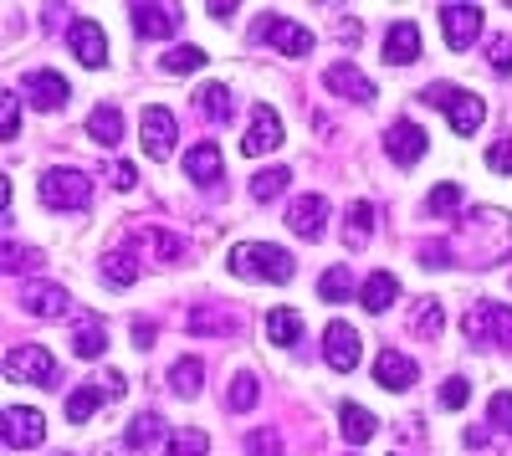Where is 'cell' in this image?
Masks as SVG:
<instances>
[{
    "instance_id": "6da1fadb",
    "label": "cell",
    "mask_w": 512,
    "mask_h": 456,
    "mask_svg": "<svg viewBox=\"0 0 512 456\" xmlns=\"http://www.w3.org/2000/svg\"><path fill=\"white\" fill-rule=\"evenodd\" d=\"M231 272L236 277H262V282H292L297 262H292V252H282L272 241H246L231 252Z\"/></svg>"
},
{
    "instance_id": "7a4b0ae2",
    "label": "cell",
    "mask_w": 512,
    "mask_h": 456,
    "mask_svg": "<svg viewBox=\"0 0 512 456\" xmlns=\"http://www.w3.org/2000/svg\"><path fill=\"white\" fill-rule=\"evenodd\" d=\"M420 98H425V103H436V108H446V118H451V129H456V134H477V129H482V118H487V103H482L477 93L456 88V82H431V88H425Z\"/></svg>"
},
{
    "instance_id": "3957f363",
    "label": "cell",
    "mask_w": 512,
    "mask_h": 456,
    "mask_svg": "<svg viewBox=\"0 0 512 456\" xmlns=\"http://www.w3.org/2000/svg\"><path fill=\"white\" fill-rule=\"evenodd\" d=\"M36 195H41V205H47V211H82V205L93 200V185H88V175H82V170H67V164H57V170L41 175Z\"/></svg>"
},
{
    "instance_id": "277c9868",
    "label": "cell",
    "mask_w": 512,
    "mask_h": 456,
    "mask_svg": "<svg viewBox=\"0 0 512 456\" xmlns=\"http://www.w3.org/2000/svg\"><path fill=\"white\" fill-rule=\"evenodd\" d=\"M466 334L472 344H492L512 354V308L507 303H472L466 308Z\"/></svg>"
},
{
    "instance_id": "5b68a950",
    "label": "cell",
    "mask_w": 512,
    "mask_h": 456,
    "mask_svg": "<svg viewBox=\"0 0 512 456\" xmlns=\"http://www.w3.org/2000/svg\"><path fill=\"white\" fill-rule=\"evenodd\" d=\"M251 36L262 41V47H272V52H282V57H308L318 41H313V31L308 26H297V21H287V16H262L251 26Z\"/></svg>"
},
{
    "instance_id": "8992f818",
    "label": "cell",
    "mask_w": 512,
    "mask_h": 456,
    "mask_svg": "<svg viewBox=\"0 0 512 456\" xmlns=\"http://www.w3.org/2000/svg\"><path fill=\"white\" fill-rule=\"evenodd\" d=\"M6 380H21V385H57V359L41 349V344H21L6 354Z\"/></svg>"
},
{
    "instance_id": "52a82bcc",
    "label": "cell",
    "mask_w": 512,
    "mask_h": 456,
    "mask_svg": "<svg viewBox=\"0 0 512 456\" xmlns=\"http://www.w3.org/2000/svg\"><path fill=\"white\" fill-rule=\"evenodd\" d=\"M359 354H364L359 328H354V323H344V318H333V323L323 328V359H328V369L349 375V369H359Z\"/></svg>"
},
{
    "instance_id": "ba28073f",
    "label": "cell",
    "mask_w": 512,
    "mask_h": 456,
    "mask_svg": "<svg viewBox=\"0 0 512 456\" xmlns=\"http://www.w3.org/2000/svg\"><path fill=\"white\" fill-rule=\"evenodd\" d=\"M0 436H6L11 451H31V446H41V436H47V421H41V410H31V405H6Z\"/></svg>"
},
{
    "instance_id": "9c48e42d",
    "label": "cell",
    "mask_w": 512,
    "mask_h": 456,
    "mask_svg": "<svg viewBox=\"0 0 512 456\" xmlns=\"http://www.w3.org/2000/svg\"><path fill=\"white\" fill-rule=\"evenodd\" d=\"M441 31H446V47L451 52H466L482 36V6H466V0L441 6Z\"/></svg>"
},
{
    "instance_id": "30bf717a",
    "label": "cell",
    "mask_w": 512,
    "mask_h": 456,
    "mask_svg": "<svg viewBox=\"0 0 512 456\" xmlns=\"http://www.w3.org/2000/svg\"><path fill=\"white\" fill-rule=\"evenodd\" d=\"M67 47L77 52L82 67H108V36H103V26L88 21V16H77V21L67 26Z\"/></svg>"
},
{
    "instance_id": "8fae6325",
    "label": "cell",
    "mask_w": 512,
    "mask_h": 456,
    "mask_svg": "<svg viewBox=\"0 0 512 456\" xmlns=\"http://www.w3.org/2000/svg\"><path fill=\"white\" fill-rule=\"evenodd\" d=\"M128 246L139 252V262H144V257L159 262V267H180V262H185V241L169 236V231H154V226H139Z\"/></svg>"
},
{
    "instance_id": "7c38bea8",
    "label": "cell",
    "mask_w": 512,
    "mask_h": 456,
    "mask_svg": "<svg viewBox=\"0 0 512 456\" xmlns=\"http://www.w3.org/2000/svg\"><path fill=\"white\" fill-rule=\"evenodd\" d=\"M123 390H128V385H123V375H108L103 385H77V390L67 395V421H72V426H82V421H88L98 405L118 400Z\"/></svg>"
},
{
    "instance_id": "4fadbf2b",
    "label": "cell",
    "mask_w": 512,
    "mask_h": 456,
    "mask_svg": "<svg viewBox=\"0 0 512 456\" xmlns=\"http://www.w3.org/2000/svg\"><path fill=\"white\" fill-rule=\"evenodd\" d=\"M277 144H282V118H277V108H272V103H256V108H251V129H246V139H241V154L256 159V154H267V149H277Z\"/></svg>"
},
{
    "instance_id": "5bb4252c",
    "label": "cell",
    "mask_w": 512,
    "mask_h": 456,
    "mask_svg": "<svg viewBox=\"0 0 512 456\" xmlns=\"http://www.w3.org/2000/svg\"><path fill=\"white\" fill-rule=\"evenodd\" d=\"M139 134H144V149H149L154 159H169V154H175V113L159 108V103H149V108L139 113Z\"/></svg>"
},
{
    "instance_id": "9a60e30c",
    "label": "cell",
    "mask_w": 512,
    "mask_h": 456,
    "mask_svg": "<svg viewBox=\"0 0 512 456\" xmlns=\"http://www.w3.org/2000/svg\"><path fill=\"white\" fill-rule=\"evenodd\" d=\"M67 98H72V88H67V77L62 72H31L26 77V103L36 108V113H57V108H67Z\"/></svg>"
},
{
    "instance_id": "2e32d148",
    "label": "cell",
    "mask_w": 512,
    "mask_h": 456,
    "mask_svg": "<svg viewBox=\"0 0 512 456\" xmlns=\"http://www.w3.org/2000/svg\"><path fill=\"white\" fill-rule=\"evenodd\" d=\"M384 154H390V159L400 164V170L420 164V159H425V129H415L410 118L390 123V129H384Z\"/></svg>"
},
{
    "instance_id": "e0dca14e",
    "label": "cell",
    "mask_w": 512,
    "mask_h": 456,
    "mask_svg": "<svg viewBox=\"0 0 512 456\" xmlns=\"http://www.w3.org/2000/svg\"><path fill=\"white\" fill-rule=\"evenodd\" d=\"M287 226L303 236V241H318L328 231V200L323 195H297L292 211H287Z\"/></svg>"
},
{
    "instance_id": "ac0fdd59",
    "label": "cell",
    "mask_w": 512,
    "mask_h": 456,
    "mask_svg": "<svg viewBox=\"0 0 512 456\" xmlns=\"http://www.w3.org/2000/svg\"><path fill=\"white\" fill-rule=\"evenodd\" d=\"M128 16H134V31H139L144 41H164V36H175V31H180V21H185V11H180V6H134Z\"/></svg>"
},
{
    "instance_id": "d6986e66",
    "label": "cell",
    "mask_w": 512,
    "mask_h": 456,
    "mask_svg": "<svg viewBox=\"0 0 512 456\" xmlns=\"http://www.w3.org/2000/svg\"><path fill=\"white\" fill-rule=\"evenodd\" d=\"M21 303H26V313H36V318H67V313H72V293H62L57 282H26Z\"/></svg>"
},
{
    "instance_id": "ffe728a7",
    "label": "cell",
    "mask_w": 512,
    "mask_h": 456,
    "mask_svg": "<svg viewBox=\"0 0 512 456\" xmlns=\"http://www.w3.org/2000/svg\"><path fill=\"white\" fill-rule=\"evenodd\" d=\"M323 88H333L338 98H354V103H374V82L354 67V62H333L323 72Z\"/></svg>"
},
{
    "instance_id": "44dd1931",
    "label": "cell",
    "mask_w": 512,
    "mask_h": 456,
    "mask_svg": "<svg viewBox=\"0 0 512 456\" xmlns=\"http://www.w3.org/2000/svg\"><path fill=\"white\" fill-rule=\"evenodd\" d=\"M415 375H420L415 359H410V354H400V349H384V354L374 359V380H379L384 390H410V385H415Z\"/></svg>"
},
{
    "instance_id": "7402d4cb",
    "label": "cell",
    "mask_w": 512,
    "mask_h": 456,
    "mask_svg": "<svg viewBox=\"0 0 512 456\" xmlns=\"http://www.w3.org/2000/svg\"><path fill=\"white\" fill-rule=\"evenodd\" d=\"M420 57V26L415 21H395L390 36H384V62L390 67H410Z\"/></svg>"
},
{
    "instance_id": "603a6c76",
    "label": "cell",
    "mask_w": 512,
    "mask_h": 456,
    "mask_svg": "<svg viewBox=\"0 0 512 456\" xmlns=\"http://www.w3.org/2000/svg\"><path fill=\"white\" fill-rule=\"evenodd\" d=\"M338 431H344V441H349V446H364V441L379 431V421H374V410H369V405L344 400V405H338Z\"/></svg>"
},
{
    "instance_id": "cb8c5ba5",
    "label": "cell",
    "mask_w": 512,
    "mask_h": 456,
    "mask_svg": "<svg viewBox=\"0 0 512 456\" xmlns=\"http://www.w3.org/2000/svg\"><path fill=\"white\" fill-rule=\"evenodd\" d=\"M185 175H190L195 185H221V149H216V144H195V149L185 154Z\"/></svg>"
},
{
    "instance_id": "d4e9b609",
    "label": "cell",
    "mask_w": 512,
    "mask_h": 456,
    "mask_svg": "<svg viewBox=\"0 0 512 456\" xmlns=\"http://www.w3.org/2000/svg\"><path fill=\"white\" fill-rule=\"evenodd\" d=\"M72 354H77V359H103V354H108V328H103V318H82V323L72 328Z\"/></svg>"
},
{
    "instance_id": "484cf974",
    "label": "cell",
    "mask_w": 512,
    "mask_h": 456,
    "mask_svg": "<svg viewBox=\"0 0 512 456\" xmlns=\"http://www.w3.org/2000/svg\"><path fill=\"white\" fill-rule=\"evenodd\" d=\"M139 272H144V262H139L134 246H118L113 257H103V282H108V287H128V282H139Z\"/></svg>"
},
{
    "instance_id": "4316f807",
    "label": "cell",
    "mask_w": 512,
    "mask_h": 456,
    "mask_svg": "<svg viewBox=\"0 0 512 456\" xmlns=\"http://www.w3.org/2000/svg\"><path fill=\"white\" fill-rule=\"evenodd\" d=\"M267 339L277 349H292L297 339H303V313H297V308H272L267 313Z\"/></svg>"
},
{
    "instance_id": "83f0119b",
    "label": "cell",
    "mask_w": 512,
    "mask_h": 456,
    "mask_svg": "<svg viewBox=\"0 0 512 456\" xmlns=\"http://www.w3.org/2000/svg\"><path fill=\"white\" fill-rule=\"evenodd\" d=\"M236 328V313L221 308V303H200L190 308V334H231Z\"/></svg>"
},
{
    "instance_id": "f1b7e54d",
    "label": "cell",
    "mask_w": 512,
    "mask_h": 456,
    "mask_svg": "<svg viewBox=\"0 0 512 456\" xmlns=\"http://www.w3.org/2000/svg\"><path fill=\"white\" fill-rule=\"evenodd\" d=\"M169 390H175L180 400H195L205 390V364L200 359H175V369H169Z\"/></svg>"
},
{
    "instance_id": "f546056e",
    "label": "cell",
    "mask_w": 512,
    "mask_h": 456,
    "mask_svg": "<svg viewBox=\"0 0 512 456\" xmlns=\"http://www.w3.org/2000/svg\"><path fill=\"white\" fill-rule=\"evenodd\" d=\"M359 298H364V308H369V313H384V308H390V303L400 298V282H395L390 272H374V277H364Z\"/></svg>"
},
{
    "instance_id": "4dcf8cb0",
    "label": "cell",
    "mask_w": 512,
    "mask_h": 456,
    "mask_svg": "<svg viewBox=\"0 0 512 456\" xmlns=\"http://www.w3.org/2000/svg\"><path fill=\"white\" fill-rule=\"evenodd\" d=\"M369 236H374V205L354 200L349 205V221H344V246H349V252H359V246H369Z\"/></svg>"
},
{
    "instance_id": "1f68e13d",
    "label": "cell",
    "mask_w": 512,
    "mask_h": 456,
    "mask_svg": "<svg viewBox=\"0 0 512 456\" xmlns=\"http://www.w3.org/2000/svg\"><path fill=\"white\" fill-rule=\"evenodd\" d=\"M318 298H323V303H349V298H359L354 272H349V267H328V272L318 277Z\"/></svg>"
},
{
    "instance_id": "d6a6232c",
    "label": "cell",
    "mask_w": 512,
    "mask_h": 456,
    "mask_svg": "<svg viewBox=\"0 0 512 456\" xmlns=\"http://www.w3.org/2000/svg\"><path fill=\"white\" fill-rule=\"evenodd\" d=\"M256 395H262V385H256L251 369H236L231 385H226V405L236 410V416H246V410H256Z\"/></svg>"
},
{
    "instance_id": "836d02e7",
    "label": "cell",
    "mask_w": 512,
    "mask_h": 456,
    "mask_svg": "<svg viewBox=\"0 0 512 456\" xmlns=\"http://www.w3.org/2000/svg\"><path fill=\"white\" fill-rule=\"evenodd\" d=\"M128 451H149L164 441V416H154V410H144V416H134V426H128Z\"/></svg>"
},
{
    "instance_id": "e575fe53",
    "label": "cell",
    "mask_w": 512,
    "mask_h": 456,
    "mask_svg": "<svg viewBox=\"0 0 512 456\" xmlns=\"http://www.w3.org/2000/svg\"><path fill=\"white\" fill-rule=\"evenodd\" d=\"M200 108L216 123H231L236 118V93L226 88V82H205V88H200Z\"/></svg>"
},
{
    "instance_id": "d590c367",
    "label": "cell",
    "mask_w": 512,
    "mask_h": 456,
    "mask_svg": "<svg viewBox=\"0 0 512 456\" xmlns=\"http://www.w3.org/2000/svg\"><path fill=\"white\" fill-rule=\"evenodd\" d=\"M88 129H93V139H98V144H118V139H123V113H118L113 103H103V108H93Z\"/></svg>"
},
{
    "instance_id": "8d00e7d4",
    "label": "cell",
    "mask_w": 512,
    "mask_h": 456,
    "mask_svg": "<svg viewBox=\"0 0 512 456\" xmlns=\"http://www.w3.org/2000/svg\"><path fill=\"white\" fill-rule=\"evenodd\" d=\"M164 456H210V436H205V431H195V426H185V431L169 436Z\"/></svg>"
},
{
    "instance_id": "74e56055",
    "label": "cell",
    "mask_w": 512,
    "mask_h": 456,
    "mask_svg": "<svg viewBox=\"0 0 512 456\" xmlns=\"http://www.w3.org/2000/svg\"><path fill=\"white\" fill-rule=\"evenodd\" d=\"M441 328H446L441 303H436V298H420V303H415V334H420V339H436Z\"/></svg>"
},
{
    "instance_id": "f35d334b",
    "label": "cell",
    "mask_w": 512,
    "mask_h": 456,
    "mask_svg": "<svg viewBox=\"0 0 512 456\" xmlns=\"http://www.w3.org/2000/svg\"><path fill=\"white\" fill-rule=\"evenodd\" d=\"M287 180H292V170H282V164H277V170H262V175L251 180V195H256V200H272V195L287 190Z\"/></svg>"
},
{
    "instance_id": "ab89813d",
    "label": "cell",
    "mask_w": 512,
    "mask_h": 456,
    "mask_svg": "<svg viewBox=\"0 0 512 456\" xmlns=\"http://www.w3.org/2000/svg\"><path fill=\"white\" fill-rule=\"evenodd\" d=\"M159 67L164 72H195V67H205V52L200 47H175V52L159 57Z\"/></svg>"
},
{
    "instance_id": "60d3db41",
    "label": "cell",
    "mask_w": 512,
    "mask_h": 456,
    "mask_svg": "<svg viewBox=\"0 0 512 456\" xmlns=\"http://www.w3.org/2000/svg\"><path fill=\"white\" fill-rule=\"evenodd\" d=\"M246 456H282V436H277L272 426L251 431V436H246Z\"/></svg>"
},
{
    "instance_id": "b9f144b4",
    "label": "cell",
    "mask_w": 512,
    "mask_h": 456,
    "mask_svg": "<svg viewBox=\"0 0 512 456\" xmlns=\"http://www.w3.org/2000/svg\"><path fill=\"white\" fill-rule=\"evenodd\" d=\"M16 129H21V98L16 93H0V134L16 139Z\"/></svg>"
},
{
    "instance_id": "7bdbcfd3",
    "label": "cell",
    "mask_w": 512,
    "mask_h": 456,
    "mask_svg": "<svg viewBox=\"0 0 512 456\" xmlns=\"http://www.w3.org/2000/svg\"><path fill=\"white\" fill-rule=\"evenodd\" d=\"M487 416H492V426H497V431H507V436H512V390H497V395H492Z\"/></svg>"
},
{
    "instance_id": "ee69618b",
    "label": "cell",
    "mask_w": 512,
    "mask_h": 456,
    "mask_svg": "<svg viewBox=\"0 0 512 456\" xmlns=\"http://www.w3.org/2000/svg\"><path fill=\"white\" fill-rule=\"evenodd\" d=\"M425 205H431L436 216H451L456 205H461V190H456V185H436V190H431V200H425Z\"/></svg>"
},
{
    "instance_id": "f6af8a7d",
    "label": "cell",
    "mask_w": 512,
    "mask_h": 456,
    "mask_svg": "<svg viewBox=\"0 0 512 456\" xmlns=\"http://www.w3.org/2000/svg\"><path fill=\"white\" fill-rule=\"evenodd\" d=\"M26 267L36 272V267H41V252H26V246L11 241V246H6V272H26Z\"/></svg>"
},
{
    "instance_id": "bcb514c9",
    "label": "cell",
    "mask_w": 512,
    "mask_h": 456,
    "mask_svg": "<svg viewBox=\"0 0 512 456\" xmlns=\"http://www.w3.org/2000/svg\"><path fill=\"white\" fill-rule=\"evenodd\" d=\"M466 400H472V385H466V380H461V375H456V380H446V385H441V405H446V410H461V405H466Z\"/></svg>"
},
{
    "instance_id": "7dc6e473",
    "label": "cell",
    "mask_w": 512,
    "mask_h": 456,
    "mask_svg": "<svg viewBox=\"0 0 512 456\" xmlns=\"http://www.w3.org/2000/svg\"><path fill=\"white\" fill-rule=\"evenodd\" d=\"M487 170H497V175H512V139H497V144L487 149Z\"/></svg>"
},
{
    "instance_id": "c3c4849f",
    "label": "cell",
    "mask_w": 512,
    "mask_h": 456,
    "mask_svg": "<svg viewBox=\"0 0 512 456\" xmlns=\"http://www.w3.org/2000/svg\"><path fill=\"white\" fill-rule=\"evenodd\" d=\"M487 57H492L497 72H512V36H497L492 47H487Z\"/></svg>"
},
{
    "instance_id": "681fc988",
    "label": "cell",
    "mask_w": 512,
    "mask_h": 456,
    "mask_svg": "<svg viewBox=\"0 0 512 456\" xmlns=\"http://www.w3.org/2000/svg\"><path fill=\"white\" fill-rule=\"evenodd\" d=\"M134 185H139L134 164H113V190H134Z\"/></svg>"
},
{
    "instance_id": "f907efd6",
    "label": "cell",
    "mask_w": 512,
    "mask_h": 456,
    "mask_svg": "<svg viewBox=\"0 0 512 456\" xmlns=\"http://www.w3.org/2000/svg\"><path fill=\"white\" fill-rule=\"evenodd\" d=\"M134 344H139V349H149V344H154V323H149V318H139V323H134Z\"/></svg>"
},
{
    "instance_id": "816d5d0a",
    "label": "cell",
    "mask_w": 512,
    "mask_h": 456,
    "mask_svg": "<svg viewBox=\"0 0 512 456\" xmlns=\"http://www.w3.org/2000/svg\"><path fill=\"white\" fill-rule=\"evenodd\" d=\"M338 36H344V41H354V36H359V26H354L349 16H338Z\"/></svg>"
}]
</instances>
